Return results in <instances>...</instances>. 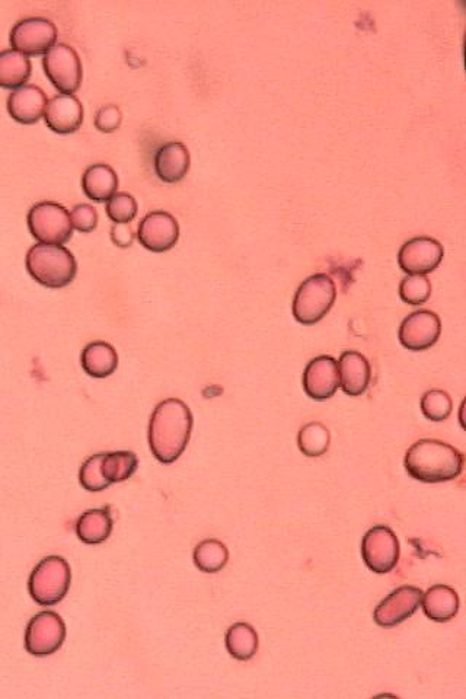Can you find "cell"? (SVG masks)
I'll return each mask as SVG.
<instances>
[{
    "label": "cell",
    "mask_w": 466,
    "mask_h": 699,
    "mask_svg": "<svg viewBox=\"0 0 466 699\" xmlns=\"http://www.w3.org/2000/svg\"><path fill=\"white\" fill-rule=\"evenodd\" d=\"M193 430V414L187 404L175 398L162 401L149 424V445L162 464H172L183 455Z\"/></svg>",
    "instance_id": "obj_1"
},
{
    "label": "cell",
    "mask_w": 466,
    "mask_h": 699,
    "mask_svg": "<svg viewBox=\"0 0 466 699\" xmlns=\"http://www.w3.org/2000/svg\"><path fill=\"white\" fill-rule=\"evenodd\" d=\"M464 462V455L448 443L423 439L408 449L404 464L414 480L434 484L458 478Z\"/></svg>",
    "instance_id": "obj_2"
},
{
    "label": "cell",
    "mask_w": 466,
    "mask_h": 699,
    "mask_svg": "<svg viewBox=\"0 0 466 699\" xmlns=\"http://www.w3.org/2000/svg\"><path fill=\"white\" fill-rule=\"evenodd\" d=\"M25 263L35 282L49 289L66 287L78 273L75 257L63 245H34L28 251Z\"/></svg>",
    "instance_id": "obj_3"
},
{
    "label": "cell",
    "mask_w": 466,
    "mask_h": 699,
    "mask_svg": "<svg viewBox=\"0 0 466 699\" xmlns=\"http://www.w3.org/2000/svg\"><path fill=\"white\" fill-rule=\"evenodd\" d=\"M337 287L328 274L319 273L300 284L293 300V315L303 325H314L333 308Z\"/></svg>",
    "instance_id": "obj_4"
},
{
    "label": "cell",
    "mask_w": 466,
    "mask_h": 699,
    "mask_svg": "<svg viewBox=\"0 0 466 699\" xmlns=\"http://www.w3.org/2000/svg\"><path fill=\"white\" fill-rule=\"evenodd\" d=\"M72 582V571L65 558H44L31 573L30 589L31 598L41 606H53L62 602L69 592Z\"/></svg>",
    "instance_id": "obj_5"
},
{
    "label": "cell",
    "mask_w": 466,
    "mask_h": 699,
    "mask_svg": "<svg viewBox=\"0 0 466 699\" xmlns=\"http://www.w3.org/2000/svg\"><path fill=\"white\" fill-rule=\"evenodd\" d=\"M28 228L40 244L63 245L72 238L70 213L53 201L35 204L28 213Z\"/></svg>",
    "instance_id": "obj_6"
},
{
    "label": "cell",
    "mask_w": 466,
    "mask_h": 699,
    "mask_svg": "<svg viewBox=\"0 0 466 699\" xmlns=\"http://www.w3.org/2000/svg\"><path fill=\"white\" fill-rule=\"evenodd\" d=\"M44 72L62 94L73 95L81 88L84 69L81 57L69 44H56L44 54Z\"/></svg>",
    "instance_id": "obj_7"
},
{
    "label": "cell",
    "mask_w": 466,
    "mask_h": 699,
    "mask_svg": "<svg viewBox=\"0 0 466 699\" xmlns=\"http://www.w3.org/2000/svg\"><path fill=\"white\" fill-rule=\"evenodd\" d=\"M66 625L59 614L40 612L31 619L25 633V649L37 657L51 656L65 643Z\"/></svg>",
    "instance_id": "obj_8"
},
{
    "label": "cell",
    "mask_w": 466,
    "mask_h": 699,
    "mask_svg": "<svg viewBox=\"0 0 466 699\" xmlns=\"http://www.w3.org/2000/svg\"><path fill=\"white\" fill-rule=\"evenodd\" d=\"M362 555L366 566L373 573H391L400 560V542L397 535L388 526H375L363 538Z\"/></svg>",
    "instance_id": "obj_9"
},
{
    "label": "cell",
    "mask_w": 466,
    "mask_h": 699,
    "mask_svg": "<svg viewBox=\"0 0 466 699\" xmlns=\"http://www.w3.org/2000/svg\"><path fill=\"white\" fill-rule=\"evenodd\" d=\"M57 27L47 18L31 17L19 21L11 31V46L25 56H40L56 46Z\"/></svg>",
    "instance_id": "obj_10"
},
{
    "label": "cell",
    "mask_w": 466,
    "mask_h": 699,
    "mask_svg": "<svg viewBox=\"0 0 466 699\" xmlns=\"http://www.w3.org/2000/svg\"><path fill=\"white\" fill-rule=\"evenodd\" d=\"M443 245L429 236H418L402 245L398 254V264L410 276H426L440 266L443 261Z\"/></svg>",
    "instance_id": "obj_11"
},
{
    "label": "cell",
    "mask_w": 466,
    "mask_h": 699,
    "mask_svg": "<svg viewBox=\"0 0 466 699\" xmlns=\"http://www.w3.org/2000/svg\"><path fill=\"white\" fill-rule=\"evenodd\" d=\"M423 590L414 586H402L379 603L373 619L381 627L392 628L416 614L423 600Z\"/></svg>",
    "instance_id": "obj_12"
},
{
    "label": "cell",
    "mask_w": 466,
    "mask_h": 699,
    "mask_svg": "<svg viewBox=\"0 0 466 699\" xmlns=\"http://www.w3.org/2000/svg\"><path fill=\"white\" fill-rule=\"evenodd\" d=\"M442 334V322L432 311H417L408 315L400 327V341L405 349L423 351L430 349Z\"/></svg>",
    "instance_id": "obj_13"
},
{
    "label": "cell",
    "mask_w": 466,
    "mask_h": 699,
    "mask_svg": "<svg viewBox=\"0 0 466 699\" xmlns=\"http://www.w3.org/2000/svg\"><path fill=\"white\" fill-rule=\"evenodd\" d=\"M137 238L146 250L165 252L174 248L180 238V225L167 212H152L140 222Z\"/></svg>",
    "instance_id": "obj_14"
},
{
    "label": "cell",
    "mask_w": 466,
    "mask_h": 699,
    "mask_svg": "<svg viewBox=\"0 0 466 699\" xmlns=\"http://www.w3.org/2000/svg\"><path fill=\"white\" fill-rule=\"evenodd\" d=\"M340 388L338 362L331 356L311 360L303 373V389L312 400L325 401L334 397Z\"/></svg>",
    "instance_id": "obj_15"
},
{
    "label": "cell",
    "mask_w": 466,
    "mask_h": 699,
    "mask_svg": "<svg viewBox=\"0 0 466 699\" xmlns=\"http://www.w3.org/2000/svg\"><path fill=\"white\" fill-rule=\"evenodd\" d=\"M44 118L53 132L75 133L84 121V107L75 95L59 94L47 104Z\"/></svg>",
    "instance_id": "obj_16"
},
{
    "label": "cell",
    "mask_w": 466,
    "mask_h": 699,
    "mask_svg": "<svg viewBox=\"0 0 466 699\" xmlns=\"http://www.w3.org/2000/svg\"><path fill=\"white\" fill-rule=\"evenodd\" d=\"M46 92L35 85H24L12 91L8 98V111L21 124H34L46 114Z\"/></svg>",
    "instance_id": "obj_17"
},
{
    "label": "cell",
    "mask_w": 466,
    "mask_h": 699,
    "mask_svg": "<svg viewBox=\"0 0 466 699\" xmlns=\"http://www.w3.org/2000/svg\"><path fill=\"white\" fill-rule=\"evenodd\" d=\"M338 370H340V386L344 394L350 397H360L365 394L372 378V370L363 354L357 351H346L341 354Z\"/></svg>",
    "instance_id": "obj_18"
},
{
    "label": "cell",
    "mask_w": 466,
    "mask_h": 699,
    "mask_svg": "<svg viewBox=\"0 0 466 699\" xmlns=\"http://www.w3.org/2000/svg\"><path fill=\"white\" fill-rule=\"evenodd\" d=\"M191 158L187 146L181 142H169L156 150L155 172L164 183L175 184L183 180L190 169Z\"/></svg>",
    "instance_id": "obj_19"
},
{
    "label": "cell",
    "mask_w": 466,
    "mask_h": 699,
    "mask_svg": "<svg viewBox=\"0 0 466 699\" xmlns=\"http://www.w3.org/2000/svg\"><path fill=\"white\" fill-rule=\"evenodd\" d=\"M421 605L427 618L436 622H448L458 614V593L452 587L436 584L423 595Z\"/></svg>",
    "instance_id": "obj_20"
},
{
    "label": "cell",
    "mask_w": 466,
    "mask_h": 699,
    "mask_svg": "<svg viewBox=\"0 0 466 699\" xmlns=\"http://www.w3.org/2000/svg\"><path fill=\"white\" fill-rule=\"evenodd\" d=\"M82 188H84L88 199L104 203V201L110 200L114 194H117L118 177L116 171L110 165H91L82 177Z\"/></svg>",
    "instance_id": "obj_21"
},
{
    "label": "cell",
    "mask_w": 466,
    "mask_h": 699,
    "mask_svg": "<svg viewBox=\"0 0 466 699\" xmlns=\"http://www.w3.org/2000/svg\"><path fill=\"white\" fill-rule=\"evenodd\" d=\"M82 367L92 378H108L116 372L118 366L117 351L105 341H94L85 347L82 353Z\"/></svg>",
    "instance_id": "obj_22"
},
{
    "label": "cell",
    "mask_w": 466,
    "mask_h": 699,
    "mask_svg": "<svg viewBox=\"0 0 466 699\" xmlns=\"http://www.w3.org/2000/svg\"><path fill=\"white\" fill-rule=\"evenodd\" d=\"M113 525V517L107 509L88 510L76 522V535L84 544H102L110 538Z\"/></svg>",
    "instance_id": "obj_23"
},
{
    "label": "cell",
    "mask_w": 466,
    "mask_h": 699,
    "mask_svg": "<svg viewBox=\"0 0 466 699\" xmlns=\"http://www.w3.org/2000/svg\"><path fill=\"white\" fill-rule=\"evenodd\" d=\"M31 60L14 49L0 51V86L18 89L27 84L31 76Z\"/></svg>",
    "instance_id": "obj_24"
},
{
    "label": "cell",
    "mask_w": 466,
    "mask_h": 699,
    "mask_svg": "<svg viewBox=\"0 0 466 699\" xmlns=\"http://www.w3.org/2000/svg\"><path fill=\"white\" fill-rule=\"evenodd\" d=\"M226 649L233 659L247 662L258 650L257 631L245 622L233 624L226 634Z\"/></svg>",
    "instance_id": "obj_25"
},
{
    "label": "cell",
    "mask_w": 466,
    "mask_h": 699,
    "mask_svg": "<svg viewBox=\"0 0 466 699\" xmlns=\"http://www.w3.org/2000/svg\"><path fill=\"white\" fill-rule=\"evenodd\" d=\"M228 560V548L217 539H206L200 542L194 551V563L204 573H217L225 568Z\"/></svg>",
    "instance_id": "obj_26"
},
{
    "label": "cell",
    "mask_w": 466,
    "mask_h": 699,
    "mask_svg": "<svg viewBox=\"0 0 466 699\" xmlns=\"http://www.w3.org/2000/svg\"><path fill=\"white\" fill-rule=\"evenodd\" d=\"M139 459L133 452L104 453L102 472L110 484L123 483L137 471Z\"/></svg>",
    "instance_id": "obj_27"
},
{
    "label": "cell",
    "mask_w": 466,
    "mask_h": 699,
    "mask_svg": "<svg viewBox=\"0 0 466 699\" xmlns=\"http://www.w3.org/2000/svg\"><path fill=\"white\" fill-rule=\"evenodd\" d=\"M330 442V432L324 424L318 423V421L302 427L298 437L299 449L302 450L303 455L311 456V458H318V456L327 453V450L330 449Z\"/></svg>",
    "instance_id": "obj_28"
},
{
    "label": "cell",
    "mask_w": 466,
    "mask_h": 699,
    "mask_svg": "<svg viewBox=\"0 0 466 699\" xmlns=\"http://www.w3.org/2000/svg\"><path fill=\"white\" fill-rule=\"evenodd\" d=\"M452 400L448 392L432 389L421 398V411L427 420L445 421L452 413Z\"/></svg>",
    "instance_id": "obj_29"
},
{
    "label": "cell",
    "mask_w": 466,
    "mask_h": 699,
    "mask_svg": "<svg viewBox=\"0 0 466 699\" xmlns=\"http://www.w3.org/2000/svg\"><path fill=\"white\" fill-rule=\"evenodd\" d=\"M400 296L408 305L426 303L432 296V283L426 276H408L401 282Z\"/></svg>",
    "instance_id": "obj_30"
},
{
    "label": "cell",
    "mask_w": 466,
    "mask_h": 699,
    "mask_svg": "<svg viewBox=\"0 0 466 699\" xmlns=\"http://www.w3.org/2000/svg\"><path fill=\"white\" fill-rule=\"evenodd\" d=\"M102 459H104V453L91 456L82 465L81 472H79V480H81L82 487L91 491V493L104 491L105 488L111 485L110 481L105 478L104 472H102Z\"/></svg>",
    "instance_id": "obj_31"
},
{
    "label": "cell",
    "mask_w": 466,
    "mask_h": 699,
    "mask_svg": "<svg viewBox=\"0 0 466 699\" xmlns=\"http://www.w3.org/2000/svg\"><path fill=\"white\" fill-rule=\"evenodd\" d=\"M107 215L116 225H127L137 215V201L132 194H114L107 201Z\"/></svg>",
    "instance_id": "obj_32"
},
{
    "label": "cell",
    "mask_w": 466,
    "mask_h": 699,
    "mask_svg": "<svg viewBox=\"0 0 466 699\" xmlns=\"http://www.w3.org/2000/svg\"><path fill=\"white\" fill-rule=\"evenodd\" d=\"M70 220H72L73 229L82 233L94 231L98 225L97 210L89 204H78L75 209L70 212Z\"/></svg>",
    "instance_id": "obj_33"
},
{
    "label": "cell",
    "mask_w": 466,
    "mask_h": 699,
    "mask_svg": "<svg viewBox=\"0 0 466 699\" xmlns=\"http://www.w3.org/2000/svg\"><path fill=\"white\" fill-rule=\"evenodd\" d=\"M121 121H123V114H121L120 108L113 104L104 105L95 116V126L104 133L116 132L121 126Z\"/></svg>",
    "instance_id": "obj_34"
},
{
    "label": "cell",
    "mask_w": 466,
    "mask_h": 699,
    "mask_svg": "<svg viewBox=\"0 0 466 699\" xmlns=\"http://www.w3.org/2000/svg\"><path fill=\"white\" fill-rule=\"evenodd\" d=\"M111 239L120 248H129L133 245L134 235L129 223L127 225H114L111 229Z\"/></svg>",
    "instance_id": "obj_35"
}]
</instances>
